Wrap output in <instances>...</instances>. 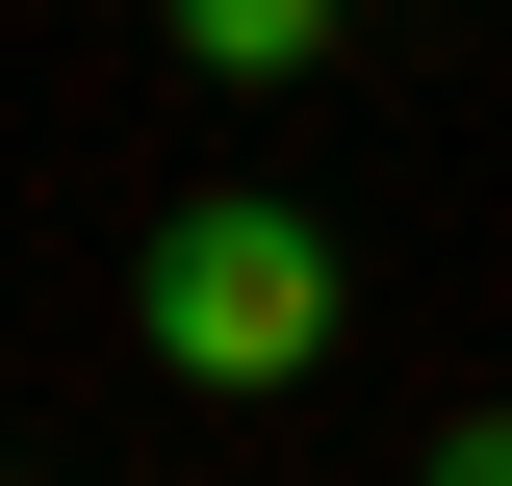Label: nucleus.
Listing matches in <instances>:
<instances>
[{"instance_id":"f257e3e1","label":"nucleus","mask_w":512,"mask_h":486,"mask_svg":"<svg viewBox=\"0 0 512 486\" xmlns=\"http://www.w3.org/2000/svg\"><path fill=\"white\" fill-rule=\"evenodd\" d=\"M128 307H154L180 384H308L333 359V231H308V205H180Z\"/></svg>"},{"instance_id":"f03ea898","label":"nucleus","mask_w":512,"mask_h":486,"mask_svg":"<svg viewBox=\"0 0 512 486\" xmlns=\"http://www.w3.org/2000/svg\"><path fill=\"white\" fill-rule=\"evenodd\" d=\"M180 52H205V77H308V52H333V0H180Z\"/></svg>"},{"instance_id":"7ed1b4c3","label":"nucleus","mask_w":512,"mask_h":486,"mask_svg":"<svg viewBox=\"0 0 512 486\" xmlns=\"http://www.w3.org/2000/svg\"><path fill=\"white\" fill-rule=\"evenodd\" d=\"M436 486H512V435H461V461H436Z\"/></svg>"}]
</instances>
